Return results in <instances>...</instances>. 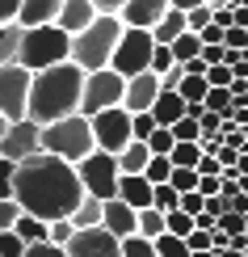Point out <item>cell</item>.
Instances as JSON below:
<instances>
[{
    "instance_id": "34",
    "label": "cell",
    "mask_w": 248,
    "mask_h": 257,
    "mask_svg": "<svg viewBox=\"0 0 248 257\" xmlns=\"http://www.w3.org/2000/svg\"><path fill=\"white\" fill-rule=\"evenodd\" d=\"M168 186L177 190V194H193V190H198V173H193V169H172Z\"/></svg>"
},
{
    "instance_id": "3",
    "label": "cell",
    "mask_w": 248,
    "mask_h": 257,
    "mask_svg": "<svg viewBox=\"0 0 248 257\" xmlns=\"http://www.w3.org/2000/svg\"><path fill=\"white\" fill-rule=\"evenodd\" d=\"M38 144H42V152H47V156H55V160H63V165H72V169H76L89 152H97L93 126H89L84 114L59 118V122H51V126H38Z\"/></svg>"
},
{
    "instance_id": "51",
    "label": "cell",
    "mask_w": 248,
    "mask_h": 257,
    "mask_svg": "<svg viewBox=\"0 0 248 257\" xmlns=\"http://www.w3.org/2000/svg\"><path fill=\"white\" fill-rule=\"evenodd\" d=\"M235 173L248 177V152H240V160H235Z\"/></svg>"
},
{
    "instance_id": "44",
    "label": "cell",
    "mask_w": 248,
    "mask_h": 257,
    "mask_svg": "<svg viewBox=\"0 0 248 257\" xmlns=\"http://www.w3.org/2000/svg\"><path fill=\"white\" fill-rule=\"evenodd\" d=\"M13 173H17L13 160H0V198H13Z\"/></svg>"
},
{
    "instance_id": "14",
    "label": "cell",
    "mask_w": 248,
    "mask_h": 257,
    "mask_svg": "<svg viewBox=\"0 0 248 257\" xmlns=\"http://www.w3.org/2000/svg\"><path fill=\"white\" fill-rule=\"evenodd\" d=\"M164 13H168V0H126L118 21H122L126 30H156Z\"/></svg>"
},
{
    "instance_id": "49",
    "label": "cell",
    "mask_w": 248,
    "mask_h": 257,
    "mask_svg": "<svg viewBox=\"0 0 248 257\" xmlns=\"http://www.w3.org/2000/svg\"><path fill=\"white\" fill-rule=\"evenodd\" d=\"M89 5L97 9V17H118V13H122V5H126V0H89Z\"/></svg>"
},
{
    "instance_id": "29",
    "label": "cell",
    "mask_w": 248,
    "mask_h": 257,
    "mask_svg": "<svg viewBox=\"0 0 248 257\" xmlns=\"http://www.w3.org/2000/svg\"><path fill=\"white\" fill-rule=\"evenodd\" d=\"M177 202H181V194L168 186V181H164V186H152V211L168 215V211H177Z\"/></svg>"
},
{
    "instance_id": "8",
    "label": "cell",
    "mask_w": 248,
    "mask_h": 257,
    "mask_svg": "<svg viewBox=\"0 0 248 257\" xmlns=\"http://www.w3.org/2000/svg\"><path fill=\"white\" fill-rule=\"evenodd\" d=\"M76 177H80V190L89 198H101V202H110L114 194H118V160L110 156V152H89L76 165Z\"/></svg>"
},
{
    "instance_id": "39",
    "label": "cell",
    "mask_w": 248,
    "mask_h": 257,
    "mask_svg": "<svg viewBox=\"0 0 248 257\" xmlns=\"http://www.w3.org/2000/svg\"><path fill=\"white\" fill-rule=\"evenodd\" d=\"M26 253V240L17 232H0V257H21Z\"/></svg>"
},
{
    "instance_id": "27",
    "label": "cell",
    "mask_w": 248,
    "mask_h": 257,
    "mask_svg": "<svg viewBox=\"0 0 248 257\" xmlns=\"http://www.w3.org/2000/svg\"><path fill=\"white\" fill-rule=\"evenodd\" d=\"M168 160H172V169H198V160H202V148H198V144H172Z\"/></svg>"
},
{
    "instance_id": "54",
    "label": "cell",
    "mask_w": 248,
    "mask_h": 257,
    "mask_svg": "<svg viewBox=\"0 0 248 257\" xmlns=\"http://www.w3.org/2000/svg\"><path fill=\"white\" fill-rule=\"evenodd\" d=\"M5 126H9V122H5V118H0V135H5Z\"/></svg>"
},
{
    "instance_id": "53",
    "label": "cell",
    "mask_w": 248,
    "mask_h": 257,
    "mask_svg": "<svg viewBox=\"0 0 248 257\" xmlns=\"http://www.w3.org/2000/svg\"><path fill=\"white\" fill-rule=\"evenodd\" d=\"M193 257H214V253H210V249H206V253H193Z\"/></svg>"
},
{
    "instance_id": "28",
    "label": "cell",
    "mask_w": 248,
    "mask_h": 257,
    "mask_svg": "<svg viewBox=\"0 0 248 257\" xmlns=\"http://www.w3.org/2000/svg\"><path fill=\"white\" fill-rule=\"evenodd\" d=\"M181 101H185V105H202V101H206V76H185V80H181Z\"/></svg>"
},
{
    "instance_id": "10",
    "label": "cell",
    "mask_w": 248,
    "mask_h": 257,
    "mask_svg": "<svg viewBox=\"0 0 248 257\" xmlns=\"http://www.w3.org/2000/svg\"><path fill=\"white\" fill-rule=\"evenodd\" d=\"M89 126H93V144H97V152L118 156L126 144H131V114H126L122 105H118V110H105V114H93Z\"/></svg>"
},
{
    "instance_id": "15",
    "label": "cell",
    "mask_w": 248,
    "mask_h": 257,
    "mask_svg": "<svg viewBox=\"0 0 248 257\" xmlns=\"http://www.w3.org/2000/svg\"><path fill=\"white\" fill-rule=\"evenodd\" d=\"M97 21V9L89 5V0H63L59 5V17H55V26L63 30L68 38H76V34H84Z\"/></svg>"
},
{
    "instance_id": "48",
    "label": "cell",
    "mask_w": 248,
    "mask_h": 257,
    "mask_svg": "<svg viewBox=\"0 0 248 257\" xmlns=\"http://www.w3.org/2000/svg\"><path fill=\"white\" fill-rule=\"evenodd\" d=\"M21 13V0H0V26H17Z\"/></svg>"
},
{
    "instance_id": "5",
    "label": "cell",
    "mask_w": 248,
    "mask_h": 257,
    "mask_svg": "<svg viewBox=\"0 0 248 257\" xmlns=\"http://www.w3.org/2000/svg\"><path fill=\"white\" fill-rule=\"evenodd\" d=\"M122 21L118 17H97L84 34L72 38V63L89 76V72H101V68H110V59H114V47H118V38H122Z\"/></svg>"
},
{
    "instance_id": "23",
    "label": "cell",
    "mask_w": 248,
    "mask_h": 257,
    "mask_svg": "<svg viewBox=\"0 0 248 257\" xmlns=\"http://www.w3.org/2000/svg\"><path fill=\"white\" fill-rule=\"evenodd\" d=\"M135 236H143V240H160L164 236V215L160 211H139V219H135Z\"/></svg>"
},
{
    "instance_id": "16",
    "label": "cell",
    "mask_w": 248,
    "mask_h": 257,
    "mask_svg": "<svg viewBox=\"0 0 248 257\" xmlns=\"http://www.w3.org/2000/svg\"><path fill=\"white\" fill-rule=\"evenodd\" d=\"M135 219H139V211H131L126 202L110 198L105 202V215H101V228L110 232L114 240H126V236H135Z\"/></svg>"
},
{
    "instance_id": "21",
    "label": "cell",
    "mask_w": 248,
    "mask_h": 257,
    "mask_svg": "<svg viewBox=\"0 0 248 257\" xmlns=\"http://www.w3.org/2000/svg\"><path fill=\"white\" fill-rule=\"evenodd\" d=\"M185 30H189V26H185V13H181V9H168V13L160 17V26L152 30V42H156V47H172Z\"/></svg>"
},
{
    "instance_id": "37",
    "label": "cell",
    "mask_w": 248,
    "mask_h": 257,
    "mask_svg": "<svg viewBox=\"0 0 248 257\" xmlns=\"http://www.w3.org/2000/svg\"><path fill=\"white\" fill-rule=\"evenodd\" d=\"M231 68L227 63H214V68H206V89H231Z\"/></svg>"
},
{
    "instance_id": "24",
    "label": "cell",
    "mask_w": 248,
    "mask_h": 257,
    "mask_svg": "<svg viewBox=\"0 0 248 257\" xmlns=\"http://www.w3.org/2000/svg\"><path fill=\"white\" fill-rule=\"evenodd\" d=\"M13 232H17V236L26 240V244H42V240H47V223H42V219H34V215H26V211L17 215Z\"/></svg>"
},
{
    "instance_id": "41",
    "label": "cell",
    "mask_w": 248,
    "mask_h": 257,
    "mask_svg": "<svg viewBox=\"0 0 248 257\" xmlns=\"http://www.w3.org/2000/svg\"><path fill=\"white\" fill-rule=\"evenodd\" d=\"M17 215H21V207H17V202H13V198H0V232H13Z\"/></svg>"
},
{
    "instance_id": "12",
    "label": "cell",
    "mask_w": 248,
    "mask_h": 257,
    "mask_svg": "<svg viewBox=\"0 0 248 257\" xmlns=\"http://www.w3.org/2000/svg\"><path fill=\"white\" fill-rule=\"evenodd\" d=\"M63 249H68V257H122V240H114L105 228H84L72 232Z\"/></svg>"
},
{
    "instance_id": "11",
    "label": "cell",
    "mask_w": 248,
    "mask_h": 257,
    "mask_svg": "<svg viewBox=\"0 0 248 257\" xmlns=\"http://www.w3.org/2000/svg\"><path fill=\"white\" fill-rule=\"evenodd\" d=\"M38 152H42V144H38V126L30 122V118L5 126V135H0V160H13V165H21V160L38 156Z\"/></svg>"
},
{
    "instance_id": "17",
    "label": "cell",
    "mask_w": 248,
    "mask_h": 257,
    "mask_svg": "<svg viewBox=\"0 0 248 257\" xmlns=\"http://www.w3.org/2000/svg\"><path fill=\"white\" fill-rule=\"evenodd\" d=\"M59 5H63V0H21V13H17V26H21V30L55 26V17H59Z\"/></svg>"
},
{
    "instance_id": "13",
    "label": "cell",
    "mask_w": 248,
    "mask_h": 257,
    "mask_svg": "<svg viewBox=\"0 0 248 257\" xmlns=\"http://www.w3.org/2000/svg\"><path fill=\"white\" fill-rule=\"evenodd\" d=\"M156 97H160V76H152V72H139V76L126 80L122 110H126V114H152Z\"/></svg>"
},
{
    "instance_id": "40",
    "label": "cell",
    "mask_w": 248,
    "mask_h": 257,
    "mask_svg": "<svg viewBox=\"0 0 248 257\" xmlns=\"http://www.w3.org/2000/svg\"><path fill=\"white\" fill-rule=\"evenodd\" d=\"M47 240L63 249V244L72 240V223H68V219H55V223H47Z\"/></svg>"
},
{
    "instance_id": "47",
    "label": "cell",
    "mask_w": 248,
    "mask_h": 257,
    "mask_svg": "<svg viewBox=\"0 0 248 257\" xmlns=\"http://www.w3.org/2000/svg\"><path fill=\"white\" fill-rule=\"evenodd\" d=\"M181 80H185V68H181V63H172L164 76H160V89H172V93H177V89H181Z\"/></svg>"
},
{
    "instance_id": "31",
    "label": "cell",
    "mask_w": 248,
    "mask_h": 257,
    "mask_svg": "<svg viewBox=\"0 0 248 257\" xmlns=\"http://www.w3.org/2000/svg\"><path fill=\"white\" fill-rule=\"evenodd\" d=\"M152 244H156V257H193L189 244L181 240V236H168V232H164L160 240H152Z\"/></svg>"
},
{
    "instance_id": "6",
    "label": "cell",
    "mask_w": 248,
    "mask_h": 257,
    "mask_svg": "<svg viewBox=\"0 0 248 257\" xmlns=\"http://www.w3.org/2000/svg\"><path fill=\"white\" fill-rule=\"evenodd\" d=\"M152 30H122V38H118L114 47V59H110V72H118L122 80L139 76V72H152Z\"/></svg>"
},
{
    "instance_id": "18",
    "label": "cell",
    "mask_w": 248,
    "mask_h": 257,
    "mask_svg": "<svg viewBox=\"0 0 248 257\" xmlns=\"http://www.w3.org/2000/svg\"><path fill=\"white\" fill-rule=\"evenodd\" d=\"M118 202H126L131 211H147L152 207V186H147V177L139 173V177H118Z\"/></svg>"
},
{
    "instance_id": "42",
    "label": "cell",
    "mask_w": 248,
    "mask_h": 257,
    "mask_svg": "<svg viewBox=\"0 0 248 257\" xmlns=\"http://www.w3.org/2000/svg\"><path fill=\"white\" fill-rule=\"evenodd\" d=\"M21 257H68V249H59V244L42 240V244H26V253Z\"/></svg>"
},
{
    "instance_id": "45",
    "label": "cell",
    "mask_w": 248,
    "mask_h": 257,
    "mask_svg": "<svg viewBox=\"0 0 248 257\" xmlns=\"http://www.w3.org/2000/svg\"><path fill=\"white\" fill-rule=\"evenodd\" d=\"M168 68H172V51L168 47H156L152 51V76H164Z\"/></svg>"
},
{
    "instance_id": "30",
    "label": "cell",
    "mask_w": 248,
    "mask_h": 257,
    "mask_svg": "<svg viewBox=\"0 0 248 257\" xmlns=\"http://www.w3.org/2000/svg\"><path fill=\"white\" fill-rule=\"evenodd\" d=\"M143 177H147V186H164V181L172 177V160L168 156H152L147 169H143Z\"/></svg>"
},
{
    "instance_id": "32",
    "label": "cell",
    "mask_w": 248,
    "mask_h": 257,
    "mask_svg": "<svg viewBox=\"0 0 248 257\" xmlns=\"http://www.w3.org/2000/svg\"><path fill=\"white\" fill-rule=\"evenodd\" d=\"M164 232L185 240L189 232H193V215H185V211H168V215H164Z\"/></svg>"
},
{
    "instance_id": "33",
    "label": "cell",
    "mask_w": 248,
    "mask_h": 257,
    "mask_svg": "<svg viewBox=\"0 0 248 257\" xmlns=\"http://www.w3.org/2000/svg\"><path fill=\"white\" fill-rule=\"evenodd\" d=\"M147 152H152V156H168L172 152V131H168V126H156V131L147 135Z\"/></svg>"
},
{
    "instance_id": "1",
    "label": "cell",
    "mask_w": 248,
    "mask_h": 257,
    "mask_svg": "<svg viewBox=\"0 0 248 257\" xmlns=\"http://www.w3.org/2000/svg\"><path fill=\"white\" fill-rule=\"evenodd\" d=\"M80 198H84V190H80L76 169L55 160V156H47V152L21 160L17 173H13V202L42 223L68 219L80 207Z\"/></svg>"
},
{
    "instance_id": "50",
    "label": "cell",
    "mask_w": 248,
    "mask_h": 257,
    "mask_svg": "<svg viewBox=\"0 0 248 257\" xmlns=\"http://www.w3.org/2000/svg\"><path fill=\"white\" fill-rule=\"evenodd\" d=\"M198 5H210V0H168V9H181V13H189V9Z\"/></svg>"
},
{
    "instance_id": "36",
    "label": "cell",
    "mask_w": 248,
    "mask_h": 257,
    "mask_svg": "<svg viewBox=\"0 0 248 257\" xmlns=\"http://www.w3.org/2000/svg\"><path fill=\"white\" fill-rule=\"evenodd\" d=\"M122 257H156V244L143 236H126L122 240Z\"/></svg>"
},
{
    "instance_id": "20",
    "label": "cell",
    "mask_w": 248,
    "mask_h": 257,
    "mask_svg": "<svg viewBox=\"0 0 248 257\" xmlns=\"http://www.w3.org/2000/svg\"><path fill=\"white\" fill-rule=\"evenodd\" d=\"M114 160H118V173H122V177H139V173L147 169V160H152V152H147V144L131 139V144H126Z\"/></svg>"
},
{
    "instance_id": "46",
    "label": "cell",
    "mask_w": 248,
    "mask_h": 257,
    "mask_svg": "<svg viewBox=\"0 0 248 257\" xmlns=\"http://www.w3.org/2000/svg\"><path fill=\"white\" fill-rule=\"evenodd\" d=\"M185 244H189V253H206L210 249V232L206 228H193L189 236H185Z\"/></svg>"
},
{
    "instance_id": "2",
    "label": "cell",
    "mask_w": 248,
    "mask_h": 257,
    "mask_svg": "<svg viewBox=\"0 0 248 257\" xmlns=\"http://www.w3.org/2000/svg\"><path fill=\"white\" fill-rule=\"evenodd\" d=\"M80 93H84V72L76 63H59V68L34 72L30 80V105H26V118L34 126H51L59 118H72L80 114Z\"/></svg>"
},
{
    "instance_id": "9",
    "label": "cell",
    "mask_w": 248,
    "mask_h": 257,
    "mask_svg": "<svg viewBox=\"0 0 248 257\" xmlns=\"http://www.w3.org/2000/svg\"><path fill=\"white\" fill-rule=\"evenodd\" d=\"M30 72L21 63H9L0 68V118L5 122H21L26 118V105H30Z\"/></svg>"
},
{
    "instance_id": "55",
    "label": "cell",
    "mask_w": 248,
    "mask_h": 257,
    "mask_svg": "<svg viewBox=\"0 0 248 257\" xmlns=\"http://www.w3.org/2000/svg\"><path fill=\"white\" fill-rule=\"evenodd\" d=\"M244 257H248V240H244Z\"/></svg>"
},
{
    "instance_id": "7",
    "label": "cell",
    "mask_w": 248,
    "mask_h": 257,
    "mask_svg": "<svg viewBox=\"0 0 248 257\" xmlns=\"http://www.w3.org/2000/svg\"><path fill=\"white\" fill-rule=\"evenodd\" d=\"M122 93H126V80L118 76V72H110V68L89 72V76H84V93H80V114L93 118V114L118 110V105H122Z\"/></svg>"
},
{
    "instance_id": "22",
    "label": "cell",
    "mask_w": 248,
    "mask_h": 257,
    "mask_svg": "<svg viewBox=\"0 0 248 257\" xmlns=\"http://www.w3.org/2000/svg\"><path fill=\"white\" fill-rule=\"evenodd\" d=\"M101 215H105V202H101V198H89V194H84V198H80V207L68 215V223H72V232L101 228Z\"/></svg>"
},
{
    "instance_id": "19",
    "label": "cell",
    "mask_w": 248,
    "mask_h": 257,
    "mask_svg": "<svg viewBox=\"0 0 248 257\" xmlns=\"http://www.w3.org/2000/svg\"><path fill=\"white\" fill-rule=\"evenodd\" d=\"M152 118H156V126H177L181 118H185V101H181V93L160 89V97L152 105Z\"/></svg>"
},
{
    "instance_id": "38",
    "label": "cell",
    "mask_w": 248,
    "mask_h": 257,
    "mask_svg": "<svg viewBox=\"0 0 248 257\" xmlns=\"http://www.w3.org/2000/svg\"><path fill=\"white\" fill-rule=\"evenodd\" d=\"M156 131V118L152 114H131V139H139V144H147V135Z\"/></svg>"
},
{
    "instance_id": "52",
    "label": "cell",
    "mask_w": 248,
    "mask_h": 257,
    "mask_svg": "<svg viewBox=\"0 0 248 257\" xmlns=\"http://www.w3.org/2000/svg\"><path fill=\"white\" fill-rule=\"evenodd\" d=\"M219 257H244V253H240V249H223Z\"/></svg>"
},
{
    "instance_id": "25",
    "label": "cell",
    "mask_w": 248,
    "mask_h": 257,
    "mask_svg": "<svg viewBox=\"0 0 248 257\" xmlns=\"http://www.w3.org/2000/svg\"><path fill=\"white\" fill-rule=\"evenodd\" d=\"M168 51H172V63H189V59H198V55H202V38L185 30V34H181L177 42H172Z\"/></svg>"
},
{
    "instance_id": "43",
    "label": "cell",
    "mask_w": 248,
    "mask_h": 257,
    "mask_svg": "<svg viewBox=\"0 0 248 257\" xmlns=\"http://www.w3.org/2000/svg\"><path fill=\"white\" fill-rule=\"evenodd\" d=\"M202 207H206V198H202L198 190H193V194H181V202H177V211H185V215H193V219L202 215Z\"/></svg>"
},
{
    "instance_id": "26",
    "label": "cell",
    "mask_w": 248,
    "mask_h": 257,
    "mask_svg": "<svg viewBox=\"0 0 248 257\" xmlns=\"http://www.w3.org/2000/svg\"><path fill=\"white\" fill-rule=\"evenodd\" d=\"M17 42H21V26H0V68L17 63Z\"/></svg>"
},
{
    "instance_id": "35",
    "label": "cell",
    "mask_w": 248,
    "mask_h": 257,
    "mask_svg": "<svg viewBox=\"0 0 248 257\" xmlns=\"http://www.w3.org/2000/svg\"><path fill=\"white\" fill-rule=\"evenodd\" d=\"M210 17H214V9H210V5H198V9H189V13H185V26H189V34H202V30L210 26Z\"/></svg>"
},
{
    "instance_id": "4",
    "label": "cell",
    "mask_w": 248,
    "mask_h": 257,
    "mask_svg": "<svg viewBox=\"0 0 248 257\" xmlns=\"http://www.w3.org/2000/svg\"><path fill=\"white\" fill-rule=\"evenodd\" d=\"M72 59V38L63 34L59 26H38V30H21L17 42V63L34 76V72L59 68V63Z\"/></svg>"
}]
</instances>
